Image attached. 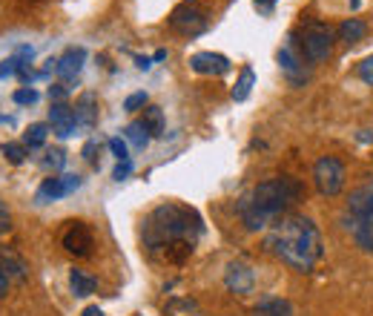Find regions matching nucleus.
<instances>
[{"label": "nucleus", "mask_w": 373, "mask_h": 316, "mask_svg": "<svg viewBox=\"0 0 373 316\" xmlns=\"http://www.w3.org/2000/svg\"><path fill=\"white\" fill-rule=\"evenodd\" d=\"M359 78H362V83H367V86H373V55H367L362 63H359Z\"/></svg>", "instance_id": "29"}, {"label": "nucleus", "mask_w": 373, "mask_h": 316, "mask_svg": "<svg viewBox=\"0 0 373 316\" xmlns=\"http://www.w3.org/2000/svg\"><path fill=\"white\" fill-rule=\"evenodd\" d=\"M367 26L359 21V17H347V21L339 26V41H345L347 46H356L359 41H365Z\"/></svg>", "instance_id": "17"}, {"label": "nucleus", "mask_w": 373, "mask_h": 316, "mask_svg": "<svg viewBox=\"0 0 373 316\" xmlns=\"http://www.w3.org/2000/svg\"><path fill=\"white\" fill-rule=\"evenodd\" d=\"M98 141H86L83 144V158H86V161H90L92 167H98Z\"/></svg>", "instance_id": "31"}, {"label": "nucleus", "mask_w": 373, "mask_h": 316, "mask_svg": "<svg viewBox=\"0 0 373 316\" xmlns=\"http://www.w3.org/2000/svg\"><path fill=\"white\" fill-rule=\"evenodd\" d=\"M333 43H336V32L322 21H308L305 29H301V38H299V46L305 52V58L313 63L327 61L333 55Z\"/></svg>", "instance_id": "4"}, {"label": "nucleus", "mask_w": 373, "mask_h": 316, "mask_svg": "<svg viewBox=\"0 0 373 316\" xmlns=\"http://www.w3.org/2000/svg\"><path fill=\"white\" fill-rule=\"evenodd\" d=\"M130 172H132V161L127 158V161H118V164H115L112 179H115V181H123V179H130Z\"/></svg>", "instance_id": "30"}, {"label": "nucleus", "mask_w": 373, "mask_h": 316, "mask_svg": "<svg viewBox=\"0 0 373 316\" xmlns=\"http://www.w3.org/2000/svg\"><path fill=\"white\" fill-rule=\"evenodd\" d=\"M279 66H281V75L288 78L293 86H301L310 78L308 66H305V52H301V46H299V41L293 38V34L279 49Z\"/></svg>", "instance_id": "6"}, {"label": "nucleus", "mask_w": 373, "mask_h": 316, "mask_svg": "<svg viewBox=\"0 0 373 316\" xmlns=\"http://www.w3.org/2000/svg\"><path fill=\"white\" fill-rule=\"evenodd\" d=\"M164 58H167V49H158L155 55H152V61H164Z\"/></svg>", "instance_id": "38"}, {"label": "nucleus", "mask_w": 373, "mask_h": 316, "mask_svg": "<svg viewBox=\"0 0 373 316\" xmlns=\"http://www.w3.org/2000/svg\"><path fill=\"white\" fill-rule=\"evenodd\" d=\"M264 248L276 259H281L288 268L299 273H310L325 253V241L313 219L284 213L273 221L268 239H264Z\"/></svg>", "instance_id": "2"}, {"label": "nucleus", "mask_w": 373, "mask_h": 316, "mask_svg": "<svg viewBox=\"0 0 373 316\" xmlns=\"http://www.w3.org/2000/svg\"><path fill=\"white\" fill-rule=\"evenodd\" d=\"M61 241L72 256H90L95 248V236L90 230V224H83V221H69Z\"/></svg>", "instance_id": "9"}, {"label": "nucleus", "mask_w": 373, "mask_h": 316, "mask_svg": "<svg viewBox=\"0 0 373 316\" xmlns=\"http://www.w3.org/2000/svg\"><path fill=\"white\" fill-rule=\"evenodd\" d=\"M135 66H138V69H144V72H147V69L152 66V58H147V55H138V58H135Z\"/></svg>", "instance_id": "36"}, {"label": "nucleus", "mask_w": 373, "mask_h": 316, "mask_svg": "<svg viewBox=\"0 0 373 316\" xmlns=\"http://www.w3.org/2000/svg\"><path fill=\"white\" fill-rule=\"evenodd\" d=\"M253 86H256V72H253V66H241L239 81H236V86H233V101H236V103L247 101V98H250V92H253Z\"/></svg>", "instance_id": "18"}, {"label": "nucleus", "mask_w": 373, "mask_h": 316, "mask_svg": "<svg viewBox=\"0 0 373 316\" xmlns=\"http://www.w3.org/2000/svg\"><path fill=\"white\" fill-rule=\"evenodd\" d=\"M26 152H29V150H26L23 144H14V141H12V144H3V155L9 158L12 164H23V161H26Z\"/></svg>", "instance_id": "27"}, {"label": "nucleus", "mask_w": 373, "mask_h": 316, "mask_svg": "<svg viewBox=\"0 0 373 316\" xmlns=\"http://www.w3.org/2000/svg\"><path fill=\"white\" fill-rule=\"evenodd\" d=\"M49 98L55 101V103H63V98H66V86H52V90H49Z\"/></svg>", "instance_id": "32"}, {"label": "nucleus", "mask_w": 373, "mask_h": 316, "mask_svg": "<svg viewBox=\"0 0 373 316\" xmlns=\"http://www.w3.org/2000/svg\"><path fill=\"white\" fill-rule=\"evenodd\" d=\"M9 213H6V207L3 204H0V233H9Z\"/></svg>", "instance_id": "34"}, {"label": "nucleus", "mask_w": 373, "mask_h": 316, "mask_svg": "<svg viewBox=\"0 0 373 316\" xmlns=\"http://www.w3.org/2000/svg\"><path fill=\"white\" fill-rule=\"evenodd\" d=\"M46 135H49V124H32L23 132V147L26 150H41L46 144Z\"/></svg>", "instance_id": "23"}, {"label": "nucleus", "mask_w": 373, "mask_h": 316, "mask_svg": "<svg viewBox=\"0 0 373 316\" xmlns=\"http://www.w3.org/2000/svg\"><path fill=\"white\" fill-rule=\"evenodd\" d=\"M342 221H345V230L356 239V244L362 250H373V204H370V210L367 213H362V216H342Z\"/></svg>", "instance_id": "11"}, {"label": "nucleus", "mask_w": 373, "mask_h": 316, "mask_svg": "<svg viewBox=\"0 0 373 316\" xmlns=\"http://www.w3.org/2000/svg\"><path fill=\"white\" fill-rule=\"evenodd\" d=\"M123 135H127V144H132L135 150H147V144H150V130L144 127V121H132V124L123 130Z\"/></svg>", "instance_id": "20"}, {"label": "nucleus", "mask_w": 373, "mask_h": 316, "mask_svg": "<svg viewBox=\"0 0 373 316\" xmlns=\"http://www.w3.org/2000/svg\"><path fill=\"white\" fill-rule=\"evenodd\" d=\"M170 26L184 34H201L207 29V14L201 12L199 0H187L170 14Z\"/></svg>", "instance_id": "7"}, {"label": "nucleus", "mask_w": 373, "mask_h": 316, "mask_svg": "<svg viewBox=\"0 0 373 316\" xmlns=\"http://www.w3.org/2000/svg\"><path fill=\"white\" fill-rule=\"evenodd\" d=\"M224 285L233 290V293H239V296L253 293V288H256V270L247 265V261H241V259L230 261L227 273H224Z\"/></svg>", "instance_id": "10"}, {"label": "nucleus", "mask_w": 373, "mask_h": 316, "mask_svg": "<svg viewBox=\"0 0 373 316\" xmlns=\"http://www.w3.org/2000/svg\"><path fill=\"white\" fill-rule=\"evenodd\" d=\"M106 144H110V150H112V155L118 158V161H127V158H130V144H127V138L112 135Z\"/></svg>", "instance_id": "25"}, {"label": "nucleus", "mask_w": 373, "mask_h": 316, "mask_svg": "<svg viewBox=\"0 0 373 316\" xmlns=\"http://www.w3.org/2000/svg\"><path fill=\"white\" fill-rule=\"evenodd\" d=\"M313 181L322 196H327V199L339 196L345 190V164L336 155H322L313 167Z\"/></svg>", "instance_id": "5"}, {"label": "nucleus", "mask_w": 373, "mask_h": 316, "mask_svg": "<svg viewBox=\"0 0 373 316\" xmlns=\"http://www.w3.org/2000/svg\"><path fill=\"white\" fill-rule=\"evenodd\" d=\"M190 69L199 75H227L230 72V61L219 52H195L190 58Z\"/></svg>", "instance_id": "13"}, {"label": "nucleus", "mask_w": 373, "mask_h": 316, "mask_svg": "<svg viewBox=\"0 0 373 316\" xmlns=\"http://www.w3.org/2000/svg\"><path fill=\"white\" fill-rule=\"evenodd\" d=\"M141 121H144V127L150 130V135H152V138L164 135V130H167L161 107H147V110H144V118H141Z\"/></svg>", "instance_id": "22"}, {"label": "nucleus", "mask_w": 373, "mask_h": 316, "mask_svg": "<svg viewBox=\"0 0 373 316\" xmlns=\"http://www.w3.org/2000/svg\"><path fill=\"white\" fill-rule=\"evenodd\" d=\"M14 103H21V107H32V103H38V90H32V86H21V90H14Z\"/></svg>", "instance_id": "26"}, {"label": "nucleus", "mask_w": 373, "mask_h": 316, "mask_svg": "<svg viewBox=\"0 0 373 316\" xmlns=\"http://www.w3.org/2000/svg\"><path fill=\"white\" fill-rule=\"evenodd\" d=\"M86 63V49L83 46H69L63 55L58 58V66H55V72L63 83H75L78 75H81V69Z\"/></svg>", "instance_id": "12"}, {"label": "nucleus", "mask_w": 373, "mask_h": 316, "mask_svg": "<svg viewBox=\"0 0 373 316\" xmlns=\"http://www.w3.org/2000/svg\"><path fill=\"white\" fill-rule=\"evenodd\" d=\"M256 316H293V305L288 299H261Z\"/></svg>", "instance_id": "21"}, {"label": "nucleus", "mask_w": 373, "mask_h": 316, "mask_svg": "<svg viewBox=\"0 0 373 316\" xmlns=\"http://www.w3.org/2000/svg\"><path fill=\"white\" fill-rule=\"evenodd\" d=\"M83 184L81 175H72V172H63V175H52V179H43L41 190H38V201L41 204H49V201H58L69 192H75L78 187Z\"/></svg>", "instance_id": "8"}, {"label": "nucleus", "mask_w": 373, "mask_h": 316, "mask_svg": "<svg viewBox=\"0 0 373 316\" xmlns=\"http://www.w3.org/2000/svg\"><path fill=\"white\" fill-rule=\"evenodd\" d=\"M201 233L204 221L192 207L164 201L144 219V233L141 236H144V248L150 250V256L170 261V265H181L190 259Z\"/></svg>", "instance_id": "1"}, {"label": "nucleus", "mask_w": 373, "mask_h": 316, "mask_svg": "<svg viewBox=\"0 0 373 316\" xmlns=\"http://www.w3.org/2000/svg\"><path fill=\"white\" fill-rule=\"evenodd\" d=\"M41 164H43L46 170H52V172H58V170H63V164H66V152H63V150H49Z\"/></svg>", "instance_id": "24"}, {"label": "nucleus", "mask_w": 373, "mask_h": 316, "mask_svg": "<svg viewBox=\"0 0 373 316\" xmlns=\"http://www.w3.org/2000/svg\"><path fill=\"white\" fill-rule=\"evenodd\" d=\"M69 288H72V293L78 296V299H83V296L95 293L98 282L90 273H83V270H69Z\"/></svg>", "instance_id": "19"}, {"label": "nucleus", "mask_w": 373, "mask_h": 316, "mask_svg": "<svg viewBox=\"0 0 373 316\" xmlns=\"http://www.w3.org/2000/svg\"><path fill=\"white\" fill-rule=\"evenodd\" d=\"M0 124H9V127H12V124H14V121H12L9 115H0Z\"/></svg>", "instance_id": "39"}, {"label": "nucleus", "mask_w": 373, "mask_h": 316, "mask_svg": "<svg viewBox=\"0 0 373 316\" xmlns=\"http://www.w3.org/2000/svg\"><path fill=\"white\" fill-rule=\"evenodd\" d=\"M81 316H103V310L98 308V305H90V308H83V313Z\"/></svg>", "instance_id": "37"}, {"label": "nucleus", "mask_w": 373, "mask_h": 316, "mask_svg": "<svg viewBox=\"0 0 373 316\" xmlns=\"http://www.w3.org/2000/svg\"><path fill=\"white\" fill-rule=\"evenodd\" d=\"M75 121H78V127H83V130L95 127V121H98V101H95L92 92H86V95L78 98V103H75Z\"/></svg>", "instance_id": "16"}, {"label": "nucleus", "mask_w": 373, "mask_h": 316, "mask_svg": "<svg viewBox=\"0 0 373 316\" xmlns=\"http://www.w3.org/2000/svg\"><path fill=\"white\" fill-rule=\"evenodd\" d=\"M370 204H373V179H367L365 184H359L356 190L350 192L345 216H362V213H367V210H370Z\"/></svg>", "instance_id": "15"}, {"label": "nucleus", "mask_w": 373, "mask_h": 316, "mask_svg": "<svg viewBox=\"0 0 373 316\" xmlns=\"http://www.w3.org/2000/svg\"><path fill=\"white\" fill-rule=\"evenodd\" d=\"M6 290H9V276H6L3 265H0V299H3V296H6Z\"/></svg>", "instance_id": "35"}, {"label": "nucleus", "mask_w": 373, "mask_h": 316, "mask_svg": "<svg viewBox=\"0 0 373 316\" xmlns=\"http://www.w3.org/2000/svg\"><path fill=\"white\" fill-rule=\"evenodd\" d=\"M147 92H132L127 101H123V110L127 112H135V110H141V107H147Z\"/></svg>", "instance_id": "28"}, {"label": "nucleus", "mask_w": 373, "mask_h": 316, "mask_svg": "<svg viewBox=\"0 0 373 316\" xmlns=\"http://www.w3.org/2000/svg\"><path fill=\"white\" fill-rule=\"evenodd\" d=\"M49 127L55 130L58 138H69V135L78 130L75 107H66V103H52V110H49Z\"/></svg>", "instance_id": "14"}, {"label": "nucleus", "mask_w": 373, "mask_h": 316, "mask_svg": "<svg viewBox=\"0 0 373 316\" xmlns=\"http://www.w3.org/2000/svg\"><path fill=\"white\" fill-rule=\"evenodd\" d=\"M305 196V187L299 179L290 175H276L256 184L250 192H244L239 201V216L244 221L247 230H264L268 224H273L279 216H284L293 204H299V199Z\"/></svg>", "instance_id": "3"}, {"label": "nucleus", "mask_w": 373, "mask_h": 316, "mask_svg": "<svg viewBox=\"0 0 373 316\" xmlns=\"http://www.w3.org/2000/svg\"><path fill=\"white\" fill-rule=\"evenodd\" d=\"M273 6H276V0H256V9L261 14H273Z\"/></svg>", "instance_id": "33"}]
</instances>
